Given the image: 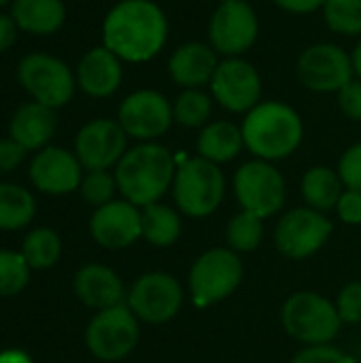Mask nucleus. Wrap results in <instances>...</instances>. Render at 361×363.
<instances>
[{
  "label": "nucleus",
  "mask_w": 361,
  "mask_h": 363,
  "mask_svg": "<svg viewBox=\"0 0 361 363\" xmlns=\"http://www.w3.org/2000/svg\"><path fill=\"white\" fill-rule=\"evenodd\" d=\"M168 36V15L153 0H119L102 21V45L128 64L157 57Z\"/></svg>",
  "instance_id": "nucleus-1"
},
{
  "label": "nucleus",
  "mask_w": 361,
  "mask_h": 363,
  "mask_svg": "<svg viewBox=\"0 0 361 363\" xmlns=\"http://www.w3.org/2000/svg\"><path fill=\"white\" fill-rule=\"evenodd\" d=\"M245 149L264 162L291 157L304 140V121L300 113L283 100H262L240 123Z\"/></svg>",
  "instance_id": "nucleus-2"
},
{
  "label": "nucleus",
  "mask_w": 361,
  "mask_h": 363,
  "mask_svg": "<svg viewBox=\"0 0 361 363\" xmlns=\"http://www.w3.org/2000/svg\"><path fill=\"white\" fill-rule=\"evenodd\" d=\"M177 166V155L153 140L128 149L113 174L123 200L145 208L160 202L172 189Z\"/></svg>",
  "instance_id": "nucleus-3"
},
{
  "label": "nucleus",
  "mask_w": 361,
  "mask_h": 363,
  "mask_svg": "<svg viewBox=\"0 0 361 363\" xmlns=\"http://www.w3.org/2000/svg\"><path fill=\"white\" fill-rule=\"evenodd\" d=\"M172 183L174 208L189 219H204L219 211L226 198V177L221 166L196 155L177 162Z\"/></svg>",
  "instance_id": "nucleus-4"
},
{
  "label": "nucleus",
  "mask_w": 361,
  "mask_h": 363,
  "mask_svg": "<svg viewBox=\"0 0 361 363\" xmlns=\"http://www.w3.org/2000/svg\"><path fill=\"white\" fill-rule=\"evenodd\" d=\"M281 325L294 340L306 347L332 345L343 330L336 304L317 291H296L281 308Z\"/></svg>",
  "instance_id": "nucleus-5"
},
{
  "label": "nucleus",
  "mask_w": 361,
  "mask_h": 363,
  "mask_svg": "<svg viewBox=\"0 0 361 363\" xmlns=\"http://www.w3.org/2000/svg\"><path fill=\"white\" fill-rule=\"evenodd\" d=\"M245 266L240 255L228 247H213L196 257L189 268V296L200 308L228 300L243 283Z\"/></svg>",
  "instance_id": "nucleus-6"
},
{
  "label": "nucleus",
  "mask_w": 361,
  "mask_h": 363,
  "mask_svg": "<svg viewBox=\"0 0 361 363\" xmlns=\"http://www.w3.org/2000/svg\"><path fill=\"white\" fill-rule=\"evenodd\" d=\"M232 187L240 208L264 221L281 213L287 202L285 177L272 162L253 157L240 164L234 172Z\"/></svg>",
  "instance_id": "nucleus-7"
},
{
  "label": "nucleus",
  "mask_w": 361,
  "mask_h": 363,
  "mask_svg": "<svg viewBox=\"0 0 361 363\" xmlns=\"http://www.w3.org/2000/svg\"><path fill=\"white\" fill-rule=\"evenodd\" d=\"M209 45L219 57H245L260 38V17L251 2L221 0L206 26Z\"/></svg>",
  "instance_id": "nucleus-8"
},
{
  "label": "nucleus",
  "mask_w": 361,
  "mask_h": 363,
  "mask_svg": "<svg viewBox=\"0 0 361 363\" xmlns=\"http://www.w3.org/2000/svg\"><path fill=\"white\" fill-rule=\"evenodd\" d=\"M332 232L334 223L326 213L311 206H298L277 221L274 245L283 257L300 262L319 253L328 245Z\"/></svg>",
  "instance_id": "nucleus-9"
},
{
  "label": "nucleus",
  "mask_w": 361,
  "mask_h": 363,
  "mask_svg": "<svg viewBox=\"0 0 361 363\" xmlns=\"http://www.w3.org/2000/svg\"><path fill=\"white\" fill-rule=\"evenodd\" d=\"M140 340V321L128 304L98 311L85 330V345L96 359L119 362L128 357Z\"/></svg>",
  "instance_id": "nucleus-10"
},
{
  "label": "nucleus",
  "mask_w": 361,
  "mask_h": 363,
  "mask_svg": "<svg viewBox=\"0 0 361 363\" xmlns=\"http://www.w3.org/2000/svg\"><path fill=\"white\" fill-rule=\"evenodd\" d=\"M296 74L302 87L315 94H338L355 79L351 53L336 43L304 47L296 60Z\"/></svg>",
  "instance_id": "nucleus-11"
},
{
  "label": "nucleus",
  "mask_w": 361,
  "mask_h": 363,
  "mask_svg": "<svg viewBox=\"0 0 361 363\" xmlns=\"http://www.w3.org/2000/svg\"><path fill=\"white\" fill-rule=\"evenodd\" d=\"M209 91L223 111L247 115L262 102L264 83L260 70L245 57H221Z\"/></svg>",
  "instance_id": "nucleus-12"
},
{
  "label": "nucleus",
  "mask_w": 361,
  "mask_h": 363,
  "mask_svg": "<svg viewBox=\"0 0 361 363\" xmlns=\"http://www.w3.org/2000/svg\"><path fill=\"white\" fill-rule=\"evenodd\" d=\"M183 300L185 294L177 277L160 270L138 277L126 296V304L136 315V319L151 325L172 321L181 313Z\"/></svg>",
  "instance_id": "nucleus-13"
},
{
  "label": "nucleus",
  "mask_w": 361,
  "mask_h": 363,
  "mask_svg": "<svg viewBox=\"0 0 361 363\" xmlns=\"http://www.w3.org/2000/svg\"><path fill=\"white\" fill-rule=\"evenodd\" d=\"M19 83L40 104L57 108L70 102L77 87V77L66 62L47 53H30L19 62Z\"/></svg>",
  "instance_id": "nucleus-14"
},
{
  "label": "nucleus",
  "mask_w": 361,
  "mask_h": 363,
  "mask_svg": "<svg viewBox=\"0 0 361 363\" xmlns=\"http://www.w3.org/2000/svg\"><path fill=\"white\" fill-rule=\"evenodd\" d=\"M117 121L126 130L128 138L153 143L168 134L174 123L172 100L157 89H136L121 100Z\"/></svg>",
  "instance_id": "nucleus-15"
},
{
  "label": "nucleus",
  "mask_w": 361,
  "mask_h": 363,
  "mask_svg": "<svg viewBox=\"0 0 361 363\" xmlns=\"http://www.w3.org/2000/svg\"><path fill=\"white\" fill-rule=\"evenodd\" d=\"M128 151V134L117 119H94L74 138V155L85 170H109Z\"/></svg>",
  "instance_id": "nucleus-16"
},
{
  "label": "nucleus",
  "mask_w": 361,
  "mask_h": 363,
  "mask_svg": "<svg viewBox=\"0 0 361 363\" xmlns=\"http://www.w3.org/2000/svg\"><path fill=\"white\" fill-rule=\"evenodd\" d=\"M89 234L104 249H128L143 238L140 208L128 200H111L94 211L89 219Z\"/></svg>",
  "instance_id": "nucleus-17"
},
{
  "label": "nucleus",
  "mask_w": 361,
  "mask_h": 363,
  "mask_svg": "<svg viewBox=\"0 0 361 363\" xmlns=\"http://www.w3.org/2000/svg\"><path fill=\"white\" fill-rule=\"evenodd\" d=\"M34 187L49 196H66L81 187L83 166L79 157L60 147H45L30 164Z\"/></svg>",
  "instance_id": "nucleus-18"
},
{
  "label": "nucleus",
  "mask_w": 361,
  "mask_h": 363,
  "mask_svg": "<svg viewBox=\"0 0 361 363\" xmlns=\"http://www.w3.org/2000/svg\"><path fill=\"white\" fill-rule=\"evenodd\" d=\"M219 53L204 40H187L168 57V77L181 89H206L219 66Z\"/></svg>",
  "instance_id": "nucleus-19"
},
{
  "label": "nucleus",
  "mask_w": 361,
  "mask_h": 363,
  "mask_svg": "<svg viewBox=\"0 0 361 363\" xmlns=\"http://www.w3.org/2000/svg\"><path fill=\"white\" fill-rule=\"evenodd\" d=\"M123 81V62L104 45L89 49L77 66V85L91 98L113 96Z\"/></svg>",
  "instance_id": "nucleus-20"
},
{
  "label": "nucleus",
  "mask_w": 361,
  "mask_h": 363,
  "mask_svg": "<svg viewBox=\"0 0 361 363\" xmlns=\"http://www.w3.org/2000/svg\"><path fill=\"white\" fill-rule=\"evenodd\" d=\"M74 294L85 306L104 311L123 304L126 287L113 268L102 264H87L74 277Z\"/></svg>",
  "instance_id": "nucleus-21"
},
{
  "label": "nucleus",
  "mask_w": 361,
  "mask_h": 363,
  "mask_svg": "<svg viewBox=\"0 0 361 363\" xmlns=\"http://www.w3.org/2000/svg\"><path fill=\"white\" fill-rule=\"evenodd\" d=\"M55 113L53 108L40 104V102H28L21 104L9 125L11 138L15 143H19L26 151H34V149H43L53 132H55Z\"/></svg>",
  "instance_id": "nucleus-22"
},
{
  "label": "nucleus",
  "mask_w": 361,
  "mask_h": 363,
  "mask_svg": "<svg viewBox=\"0 0 361 363\" xmlns=\"http://www.w3.org/2000/svg\"><path fill=\"white\" fill-rule=\"evenodd\" d=\"M196 151L200 157L223 166L234 162L243 151H245V140H243V132L240 125L228 121V119H219V121H211L206 123L196 138Z\"/></svg>",
  "instance_id": "nucleus-23"
},
{
  "label": "nucleus",
  "mask_w": 361,
  "mask_h": 363,
  "mask_svg": "<svg viewBox=\"0 0 361 363\" xmlns=\"http://www.w3.org/2000/svg\"><path fill=\"white\" fill-rule=\"evenodd\" d=\"M11 17L30 34H53L66 19L62 0H13Z\"/></svg>",
  "instance_id": "nucleus-24"
},
{
  "label": "nucleus",
  "mask_w": 361,
  "mask_h": 363,
  "mask_svg": "<svg viewBox=\"0 0 361 363\" xmlns=\"http://www.w3.org/2000/svg\"><path fill=\"white\" fill-rule=\"evenodd\" d=\"M345 191V185L338 177V170L328 166H313L302 174L300 181V194L306 206L321 211L328 215V211H334L340 196Z\"/></svg>",
  "instance_id": "nucleus-25"
},
{
  "label": "nucleus",
  "mask_w": 361,
  "mask_h": 363,
  "mask_svg": "<svg viewBox=\"0 0 361 363\" xmlns=\"http://www.w3.org/2000/svg\"><path fill=\"white\" fill-rule=\"evenodd\" d=\"M140 221H143V238L160 249L172 247L181 238V215L177 208L155 202L145 208H140Z\"/></svg>",
  "instance_id": "nucleus-26"
},
{
  "label": "nucleus",
  "mask_w": 361,
  "mask_h": 363,
  "mask_svg": "<svg viewBox=\"0 0 361 363\" xmlns=\"http://www.w3.org/2000/svg\"><path fill=\"white\" fill-rule=\"evenodd\" d=\"M215 100L206 89H181L172 100L174 123L187 130H202L211 123Z\"/></svg>",
  "instance_id": "nucleus-27"
},
{
  "label": "nucleus",
  "mask_w": 361,
  "mask_h": 363,
  "mask_svg": "<svg viewBox=\"0 0 361 363\" xmlns=\"http://www.w3.org/2000/svg\"><path fill=\"white\" fill-rule=\"evenodd\" d=\"M34 198L28 189L0 183V230H21L34 219Z\"/></svg>",
  "instance_id": "nucleus-28"
},
{
  "label": "nucleus",
  "mask_w": 361,
  "mask_h": 363,
  "mask_svg": "<svg viewBox=\"0 0 361 363\" xmlns=\"http://www.w3.org/2000/svg\"><path fill=\"white\" fill-rule=\"evenodd\" d=\"M264 238V219L240 211L226 225V245L234 253H253Z\"/></svg>",
  "instance_id": "nucleus-29"
},
{
  "label": "nucleus",
  "mask_w": 361,
  "mask_h": 363,
  "mask_svg": "<svg viewBox=\"0 0 361 363\" xmlns=\"http://www.w3.org/2000/svg\"><path fill=\"white\" fill-rule=\"evenodd\" d=\"M21 255L26 257L30 268L45 270L57 264L62 255V240L49 228H36L23 238Z\"/></svg>",
  "instance_id": "nucleus-30"
},
{
  "label": "nucleus",
  "mask_w": 361,
  "mask_h": 363,
  "mask_svg": "<svg viewBox=\"0 0 361 363\" xmlns=\"http://www.w3.org/2000/svg\"><path fill=\"white\" fill-rule=\"evenodd\" d=\"M321 13L330 32L361 38V0H326Z\"/></svg>",
  "instance_id": "nucleus-31"
},
{
  "label": "nucleus",
  "mask_w": 361,
  "mask_h": 363,
  "mask_svg": "<svg viewBox=\"0 0 361 363\" xmlns=\"http://www.w3.org/2000/svg\"><path fill=\"white\" fill-rule=\"evenodd\" d=\"M30 281V266L17 251H0V298L23 291Z\"/></svg>",
  "instance_id": "nucleus-32"
},
{
  "label": "nucleus",
  "mask_w": 361,
  "mask_h": 363,
  "mask_svg": "<svg viewBox=\"0 0 361 363\" xmlns=\"http://www.w3.org/2000/svg\"><path fill=\"white\" fill-rule=\"evenodd\" d=\"M79 191L87 204L98 208V206L109 204L113 200L115 191H119V189H117L115 174H111L109 170H87V174H83Z\"/></svg>",
  "instance_id": "nucleus-33"
},
{
  "label": "nucleus",
  "mask_w": 361,
  "mask_h": 363,
  "mask_svg": "<svg viewBox=\"0 0 361 363\" xmlns=\"http://www.w3.org/2000/svg\"><path fill=\"white\" fill-rule=\"evenodd\" d=\"M338 177L345 185V189L361 191V140L347 147L338 160Z\"/></svg>",
  "instance_id": "nucleus-34"
},
{
  "label": "nucleus",
  "mask_w": 361,
  "mask_h": 363,
  "mask_svg": "<svg viewBox=\"0 0 361 363\" xmlns=\"http://www.w3.org/2000/svg\"><path fill=\"white\" fill-rule=\"evenodd\" d=\"M336 311L343 319V323H361V283L345 285L336 296Z\"/></svg>",
  "instance_id": "nucleus-35"
},
{
  "label": "nucleus",
  "mask_w": 361,
  "mask_h": 363,
  "mask_svg": "<svg viewBox=\"0 0 361 363\" xmlns=\"http://www.w3.org/2000/svg\"><path fill=\"white\" fill-rule=\"evenodd\" d=\"M289 363H357L349 353L338 347L321 345V347H304Z\"/></svg>",
  "instance_id": "nucleus-36"
},
{
  "label": "nucleus",
  "mask_w": 361,
  "mask_h": 363,
  "mask_svg": "<svg viewBox=\"0 0 361 363\" xmlns=\"http://www.w3.org/2000/svg\"><path fill=\"white\" fill-rule=\"evenodd\" d=\"M338 108L343 111L345 117H349L351 121H360L361 123V81L353 79L351 83H347L338 94Z\"/></svg>",
  "instance_id": "nucleus-37"
},
{
  "label": "nucleus",
  "mask_w": 361,
  "mask_h": 363,
  "mask_svg": "<svg viewBox=\"0 0 361 363\" xmlns=\"http://www.w3.org/2000/svg\"><path fill=\"white\" fill-rule=\"evenodd\" d=\"M334 211L345 225H361V191L345 189Z\"/></svg>",
  "instance_id": "nucleus-38"
},
{
  "label": "nucleus",
  "mask_w": 361,
  "mask_h": 363,
  "mask_svg": "<svg viewBox=\"0 0 361 363\" xmlns=\"http://www.w3.org/2000/svg\"><path fill=\"white\" fill-rule=\"evenodd\" d=\"M26 153H28V151H26L19 143H15L13 138L0 140V172H11V170H15V168L23 162Z\"/></svg>",
  "instance_id": "nucleus-39"
},
{
  "label": "nucleus",
  "mask_w": 361,
  "mask_h": 363,
  "mask_svg": "<svg viewBox=\"0 0 361 363\" xmlns=\"http://www.w3.org/2000/svg\"><path fill=\"white\" fill-rule=\"evenodd\" d=\"M272 4L291 15H311L323 9L326 0H272Z\"/></svg>",
  "instance_id": "nucleus-40"
},
{
  "label": "nucleus",
  "mask_w": 361,
  "mask_h": 363,
  "mask_svg": "<svg viewBox=\"0 0 361 363\" xmlns=\"http://www.w3.org/2000/svg\"><path fill=\"white\" fill-rule=\"evenodd\" d=\"M17 36V23L9 15H0V53L6 51Z\"/></svg>",
  "instance_id": "nucleus-41"
},
{
  "label": "nucleus",
  "mask_w": 361,
  "mask_h": 363,
  "mask_svg": "<svg viewBox=\"0 0 361 363\" xmlns=\"http://www.w3.org/2000/svg\"><path fill=\"white\" fill-rule=\"evenodd\" d=\"M0 363H32L23 351H4L0 353Z\"/></svg>",
  "instance_id": "nucleus-42"
},
{
  "label": "nucleus",
  "mask_w": 361,
  "mask_h": 363,
  "mask_svg": "<svg viewBox=\"0 0 361 363\" xmlns=\"http://www.w3.org/2000/svg\"><path fill=\"white\" fill-rule=\"evenodd\" d=\"M351 62H353V72H355V79L361 81V38L357 40V45L353 47L351 51Z\"/></svg>",
  "instance_id": "nucleus-43"
},
{
  "label": "nucleus",
  "mask_w": 361,
  "mask_h": 363,
  "mask_svg": "<svg viewBox=\"0 0 361 363\" xmlns=\"http://www.w3.org/2000/svg\"><path fill=\"white\" fill-rule=\"evenodd\" d=\"M11 0H0V6H4V4H9Z\"/></svg>",
  "instance_id": "nucleus-44"
},
{
  "label": "nucleus",
  "mask_w": 361,
  "mask_h": 363,
  "mask_svg": "<svg viewBox=\"0 0 361 363\" xmlns=\"http://www.w3.org/2000/svg\"><path fill=\"white\" fill-rule=\"evenodd\" d=\"M243 2H251V0H243Z\"/></svg>",
  "instance_id": "nucleus-45"
}]
</instances>
